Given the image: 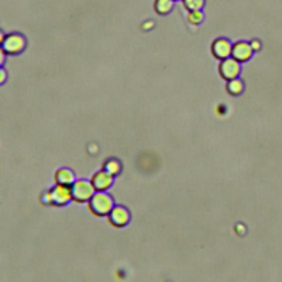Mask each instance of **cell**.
Segmentation results:
<instances>
[{
	"mask_svg": "<svg viewBox=\"0 0 282 282\" xmlns=\"http://www.w3.org/2000/svg\"><path fill=\"white\" fill-rule=\"evenodd\" d=\"M252 53H253V49H252L250 44H247V42H237V44L232 45L231 57H232L234 60H237L239 63H240V61L250 60Z\"/></svg>",
	"mask_w": 282,
	"mask_h": 282,
	"instance_id": "8",
	"label": "cell"
},
{
	"mask_svg": "<svg viewBox=\"0 0 282 282\" xmlns=\"http://www.w3.org/2000/svg\"><path fill=\"white\" fill-rule=\"evenodd\" d=\"M3 81H5V71L2 70V68H0V84H2Z\"/></svg>",
	"mask_w": 282,
	"mask_h": 282,
	"instance_id": "17",
	"label": "cell"
},
{
	"mask_svg": "<svg viewBox=\"0 0 282 282\" xmlns=\"http://www.w3.org/2000/svg\"><path fill=\"white\" fill-rule=\"evenodd\" d=\"M71 189L70 185H63V184H58L57 187L52 189L49 194H47V202L55 203V205H65L66 202L71 200Z\"/></svg>",
	"mask_w": 282,
	"mask_h": 282,
	"instance_id": "3",
	"label": "cell"
},
{
	"mask_svg": "<svg viewBox=\"0 0 282 282\" xmlns=\"http://www.w3.org/2000/svg\"><path fill=\"white\" fill-rule=\"evenodd\" d=\"M3 39H5V36H3V34H2V32H0V44H2V42H3Z\"/></svg>",
	"mask_w": 282,
	"mask_h": 282,
	"instance_id": "19",
	"label": "cell"
},
{
	"mask_svg": "<svg viewBox=\"0 0 282 282\" xmlns=\"http://www.w3.org/2000/svg\"><path fill=\"white\" fill-rule=\"evenodd\" d=\"M203 19V15H202V11L200 10H194V11H190L189 13V21L192 24H198Z\"/></svg>",
	"mask_w": 282,
	"mask_h": 282,
	"instance_id": "15",
	"label": "cell"
},
{
	"mask_svg": "<svg viewBox=\"0 0 282 282\" xmlns=\"http://www.w3.org/2000/svg\"><path fill=\"white\" fill-rule=\"evenodd\" d=\"M219 74H221V78L226 79V81L236 79L240 74V63L234 58L221 60V65H219Z\"/></svg>",
	"mask_w": 282,
	"mask_h": 282,
	"instance_id": "4",
	"label": "cell"
},
{
	"mask_svg": "<svg viewBox=\"0 0 282 282\" xmlns=\"http://www.w3.org/2000/svg\"><path fill=\"white\" fill-rule=\"evenodd\" d=\"M108 218H110V223L116 228H123L129 223V213L126 208L123 206H113V210L108 213Z\"/></svg>",
	"mask_w": 282,
	"mask_h": 282,
	"instance_id": "7",
	"label": "cell"
},
{
	"mask_svg": "<svg viewBox=\"0 0 282 282\" xmlns=\"http://www.w3.org/2000/svg\"><path fill=\"white\" fill-rule=\"evenodd\" d=\"M103 168H105V169H103V171H107V173L108 174H118L120 173V163L118 161H115V160H110V161H107L105 163V166H103Z\"/></svg>",
	"mask_w": 282,
	"mask_h": 282,
	"instance_id": "13",
	"label": "cell"
},
{
	"mask_svg": "<svg viewBox=\"0 0 282 282\" xmlns=\"http://www.w3.org/2000/svg\"><path fill=\"white\" fill-rule=\"evenodd\" d=\"M244 91V82L240 81V79H231L228 81V92L231 95H239V94H242Z\"/></svg>",
	"mask_w": 282,
	"mask_h": 282,
	"instance_id": "11",
	"label": "cell"
},
{
	"mask_svg": "<svg viewBox=\"0 0 282 282\" xmlns=\"http://www.w3.org/2000/svg\"><path fill=\"white\" fill-rule=\"evenodd\" d=\"M112 182H113V177H112V174H108L107 171L97 173L92 177V185H94V189H97V190L108 189L110 185H112Z\"/></svg>",
	"mask_w": 282,
	"mask_h": 282,
	"instance_id": "9",
	"label": "cell"
},
{
	"mask_svg": "<svg viewBox=\"0 0 282 282\" xmlns=\"http://www.w3.org/2000/svg\"><path fill=\"white\" fill-rule=\"evenodd\" d=\"M57 182L63 185H71L74 182V174L70 169H60L57 173Z\"/></svg>",
	"mask_w": 282,
	"mask_h": 282,
	"instance_id": "10",
	"label": "cell"
},
{
	"mask_svg": "<svg viewBox=\"0 0 282 282\" xmlns=\"http://www.w3.org/2000/svg\"><path fill=\"white\" fill-rule=\"evenodd\" d=\"M92 195H94V185H92V182L78 181V182L73 184V187H71L73 200H76V202H87V200H91Z\"/></svg>",
	"mask_w": 282,
	"mask_h": 282,
	"instance_id": "2",
	"label": "cell"
},
{
	"mask_svg": "<svg viewBox=\"0 0 282 282\" xmlns=\"http://www.w3.org/2000/svg\"><path fill=\"white\" fill-rule=\"evenodd\" d=\"M3 60H5V50H3V49H0V66H2Z\"/></svg>",
	"mask_w": 282,
	"mask_h": 282,
	"instance_id": "16",
	"label": "cell"
},
{
	"mask_svg": "<svg viewBox=\"0 0 282 282\" xmlns=\"http://www.w3.org/2000/svg\"><path fill=\"white\" fill-rule=\"evenodd\" d=\"M171 8H173V0H156L155 2V10L160 15H166Z\"/></svg>",
	"mask_w": 282,
	"mask_h": 282,
	"instance_id": "12",
	"label": "cell"
},
{
	"mask_svg": "<svg viewBox=\"0 0 282 282\" xmlns=\"http://www.w3.org/2000/svg\"><path fill=\"white\" fill-rule=\"evenodd\" d=\"M203 2H205V0H184V6H185L187 10H190V11L202 10Z\"/></svg>",
	"mask_w": 282,
	"mask_h": 282,
	"instance_id": "14",
	"label": "cell"
},
{
	"mask_svg": "<svg viewBox=\"0 0 282 282\" xmlns=\"http://www.w3.org/2000/svg\"><path fill=\"white\" fill-rule=\"evenodd\" d=\"M211 52L219 60L229 58L231 52H232V45H231V42L228 39H216L215 42H213V45H211Z\"/></svg>",
	"mask_w": 282,
	"mask_h": 282,
	"instance_id": "6",
	"label": "cell"
},
{
	"mask_svg": "<svg viewBox=\"0 0 282 282\" xmlns=\"http://www.w3.org/2000/svg\"><path fill=\"white\" fill-rule=\"evenodd\" d=\"M2 47L6 53H18L24 49V37H21L19 34H10L3 39Z\"/></svg>",
	"mask_w": 282,
	"mask_h": 282,
	"instance_id": "5",
	"label": "cell"
},
{
	"mask_svg": "<svg viewBox=\"0 0 282 282\" xmlns=\"http://www.w3.org/2000/svg\"><path fill=\"white\" fill-rule=\"evenodd\" d=\"M89 208H91L94 215L107 216L113 210V198L100 190L99 194H94L91 200H89Z\"/></svg>",
	"mask_w": 282,
	"mask_h": 282,
	"instance_id": "1",
	"label": "cell"
},
{
	"mask_svg": "<svg viewBox=\"0 0 282 282\" xmlns=\"http://www.w3.org/2000/svg\"><path fill=\"white\" fill-rule=\"evenodd\" d=\"M250 45H252V49H260V42H253Z\"/></svg>",
	"mask_w": 282,
	"mask_h": 282,
	"instance_id": "18",
	"label": "cell"
}]
</instances>
